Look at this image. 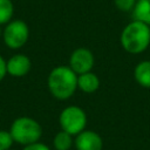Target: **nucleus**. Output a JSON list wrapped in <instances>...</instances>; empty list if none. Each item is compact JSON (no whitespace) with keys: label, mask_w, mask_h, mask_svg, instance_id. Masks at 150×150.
<instances>
[{"label":"nucleus","mask_w":150,"mask_h":150,"mask_svg":"<svg viewBox=\"0 0 150 150\" xmlns=\"http://www.w3.org/2000/svg\"><path fill=\"white\" fill-rule=\"evenodd\" d=\"M49 93L57 100L70 98L77 89V74L68 66H57L53 68L47 79Z\"/></svg>","instance_id":"nucleus-1"},{"label":"nucleus","mask_w":150,"mask_h":150,"mask_svg":"<svg viewBox=\"0 0 150 150\" xmlns=\"http://www.w3.org/2000/svg\"><path fill=\"white\" fill-rule=\"evenodd\" d=\"M121 46L129 54H141L150 45V26L132 20L121 33Z\"/></svg>","instance_id":"nucleus-2"},{"label":"nucleus","mask_w":150,"mask_h":150,"mask_svg":"<svg viewBox=\"0 0 150 150\" xmlns=\"http://www.w3.org/2000/svg\"><path fill=\"white\" fill-rule=\"evenodd\" d=\"M9 132L15 143L26 146L40 141L42 128L36 120L28 116H21L12 122Z\"/></svg>","instance_id":"nucleus-3"},{"label":"nucleus","mask_w":150,"mask_h":150,"mask_svg":"<svg viewBox=\"0 0 150 150\" xmlns=\"http://www.w3.org/2000/svg\"><path fill=\"white\" fill-rule=\"evenodd\" d=\"M59 122L63 131L76 136L86 129L87 114L82 108L77 105H68L61 111Z\"/></svg>","instance_id":"nucleus-4"},{"label":"nucleus","mask_w":150,"mask_h":150,"mask_svg":"<svg viewBox=\"0 0 150 150\" xmlns=\"http://www.w3.org/2000/svg\"><path fill=\"white\" fill-rule=\"evenodd\" d=\"M29 38V28L22 20L9 21L2 30V40L11 49H19L26 45Z\"/></svg>","instance_id":"nucleus-5"},{"label":"nucleus","mask_w":150,"mask_h":150,"mask_svg":"<svg viewBox=\"0 0 150 150\" xmlns=\"http://www.w3.org/2000/svg\"><path fill=\"white\" fill-rule=\"evenodd\" d=\"M94 63H95L94 54L91 53L90 49L86 47L76 48L75 50H73L69 57V67L77 75L91 71Z\"/></svg>","instance_id":"nucleus-6"},{"label":"nucleus","mask_w":150,"mask_h":150,"mask_svg":"<svg viewBox=\"0 0 150 150\" xmlns=\"http://www.w3.org/2000/svg\"><path fill=\"white\" fill-rule=\"evenodd\" d=\"M76 150H102L103 139L102 137L93 130H83L75 138Z\"/></svg>","instance_id":"nucleus-7"},{"label":"nucleus","mask_w":150,"mask_h":150,"mask_svg":"<svg viewBox=\"0 0 150 150\" xmlns=\"http://www.w3.org/2000/svg\"><path fill=\"white\" fill-rule=\"evenodd\" d=\"M7 74L14 77H22L27 75L32 68L30 59L25 54H15L6 61Z\"/></svg>","instance_id":"nucleus-8"},{"label":"nucleus","mask_w":150,"mask_h":150,"mask_svg":"<svg viewBox=\"0 0 150 150\" xmlns=\"http://www.w3.org/2000/svg\"><path fill=\"white\" fill-rule=\"evenodd\" d=\"M77 88L86 94H93L100 88V79L93 71L77 75Z\"/></svg>","instance_id":"nucleus-9"},{"label":"nucleus","mask_w":150,"mask_h":150,"mask_svg":"<svg viewBox=\"0 0 150 150\" xmlns=\"http://www.w3.org/2000/svg\"><path fill=\"white\" fill-rule=\"evenodd\" d=\"M136 82L144 88H150V61H141L136 64L134 70Z\"/></svg>","instance_id":"nucleus-10"},{"label":"nucleus","mask_w":150,"mask_h":150,"mask_svg":"<svg viewBox=\"0 0 150 150\" xmlns=\"http://www.w3.org/2000/svg\"><path fill=\"white\" fill-rule=\"evenodd\" d=\"M131 13L134 20L150 26V0H137Z\"/></svg>","instance_id":"nucleus-11"},{"label":"nucleus","mask_w":150,"mask_h":150,"mask_svg":"<svg viewBox=\"0 0 150 150\" xmlns=\"http://www.w3.org/2000/svg\"><path fill=\"white\" fill-rule=\"evenodd\" d=\"M73 143H74L73 135L63 130L59 131L53 138V145L55 150H70Z\"/></svg>","instance_id":"nucleus-12"},{"label":"nucleus","mask_w":150,"mask_h":150,"mask_svg":"<svg viewBox=\"0 0 150 150\" xmlns=\"http://www.w3.org/2000/svg\"><path fill=\"white\" fill-rule=\"evenodd\" d=\"M14 14V5L12 0H0V26L12 21Z\"/></svg>","instance_id":"nucleus-13"},{"label":"nucleus","mask_w":150,"mask_h":150,"mask_svg":"<svg viewBox=\"0 0 150 150\" xmlns=\"http://www.w3.org/2000/svg\"><path fill=\"white\" fill-rule=\"evenodd\" d=\"M14 141L9 130H0V150H11Z\"/></svg>","instance_id":"nucleus-14"},{"label":"nucleus","mask_w":150,"mask_h":150,"mask_svg":"<svg viewBox=\"0 0 150 150\" xmlns=\"http://www.w3.org/2000/svg\"><path fill=\"white\" fill-rule=\"evenodd\" d=\"M137 0H114L116 8L121 12H131Z\"/></svg>","instance_id":"nucleus-15"},{"label":"nucleus","mask_w":150,"mask_h":150,"mask_svg":"<svg viewBox=\"0 0 150 150\" xmlns=\"http://www.w3.org/2000/svg\"><path fill=\"white\" fill-rule=\"evenodd\" d=\"M22 150H50L48 145L41 143V142H35L33 144H29V145H26L23 146Z\"/></svg>","instance_id":"nucleus-16"},{"label":"nucleus","mask_w":150,"mask_h":150,"mask_svg":"<svg viewBox=\"0 0 150 150\" xmlns=\"http://www.w3.org/2000/svg\"><path fill=\"white\" fill-rule=\"evenodd\" d=\"M7 75V67H6V61L5 59L0 55V82L5 79V76Z\"/></svg>","instance_id":"nucleus-17"},{"label":"nucleus","mask_w":150,"mask_h":150,"mask_svg":"<svg viewBox=\"0 0 150 150\" xmlns=\"http://www.w3.org/2000/svg\"><path fill=\"white\" fill-rule=\"evenodd\" d=\"M2 36V29H1V26H0V38Z\"/></svg>","instance_id":"nucleus-18"}]
</instances>
